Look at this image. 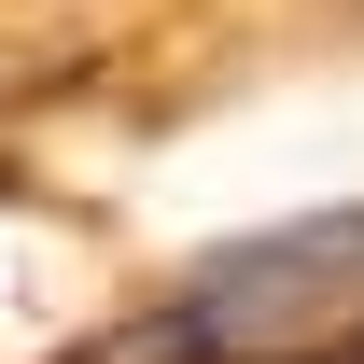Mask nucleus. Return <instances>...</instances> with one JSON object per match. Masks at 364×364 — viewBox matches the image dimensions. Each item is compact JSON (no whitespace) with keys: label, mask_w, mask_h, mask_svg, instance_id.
Returning <instances> with one entry per match:
<instances>
[{"label":"nucleus","mask_w":364,"mask_h":364,"mask_svg":"<svg viewBox=\"0 0 364 364\" xmlns=\"http://www.w3.org/2000/svg\"><path fill=\"white\" fill-rule=\"evenodd\" d=\"M336 336H364V210H309V225L196 252L85 364H322Z\"/></svg>","instance_id":"nucleus-1"}]
</instances>
